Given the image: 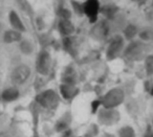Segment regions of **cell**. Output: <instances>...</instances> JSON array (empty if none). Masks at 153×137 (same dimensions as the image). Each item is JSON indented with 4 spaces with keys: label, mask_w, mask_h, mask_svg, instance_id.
Here are the masks:
<instances>
[{
    "label": "cell",
    "mask_w": 153,
    "mask_h": 137,
    "mask_svg": "<svg viewBox=\"0 0 153 137\" xmlns=\"http://www.w3.org/2000/svg\"><path fill=\"white\" fill-rule=\"evenodd\" d=\"M84 10H85V13L92 21L96 20L97 14H98L99 11V3L97 0H88L87 2L85 3V7H84Z\"/></svg>",
    "instance_id": "cell-1"
},
{
    "label": "cell",
    "mask_w": 153,
    "mask_h": 137,
    "mask_svg": "<svg viewBox=\"0 0 153 137\" xmlns=\"http://www.w3.org/2000/svg\"><path fill=\"white\" fill-rule=\"evenodd\" d=\"M28 73H30V70L26 67H20L19 69H17V71L14 74V80L17 83H21L25 80L28 76Z\"/></svg>",
    "instance_id": "cell-2"
},
{
    "label": "cell",
    "mask_w": 153,
    "mask_h": 137,
    "mask_svg": "<svg viewBox=\"0 0 153 137\" xmlns=\"http://www.w3.org/2000/svg\"><path fill=\"white\" fill-rule=\"evenodd\" d=\"M18 37H19L18 34H16V33H14V32H10V33H7L5 39H7V41H14V40H17Z\"/></svg>",
    "instance_id": "cell-3"
}]
</instances>
